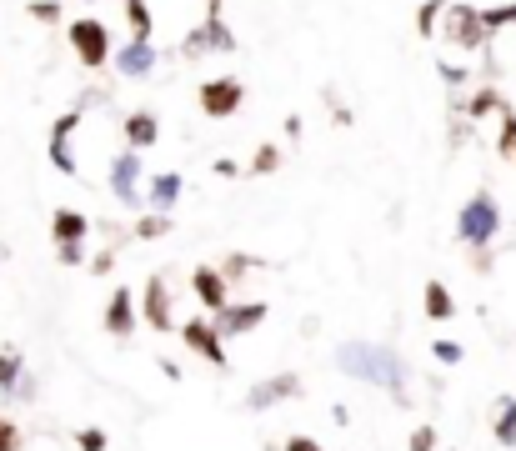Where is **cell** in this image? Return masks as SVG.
I'll list each match as a JSON object with an SVG mask.
<instances>
[{"mask_svg": "<svg viewBox=\"0 0 516 451\" xmlns=\"http://www.w3.org/2000/svg\"><path fill=\"white\" fill-rule=\"evenodd\" d=\"M336 371L381 386L396 406L411 401V391H406V361H401L391 346H376V341H341V346H336Z\"/></svg>", "mask_w": 516, "mask_h": 451, "instance_id": "obj_1", "label": "cell"}, {"mask_svg": "<svg viewBox=\"0 0 516 451\" xmlns=\"http://www.w3.org/2000/svg\"><path fill=\"white\" fill-rule=\"evenodd\" d=\"M436 36H441L451 51H461V56H481V51L491 46V31L481 26V11H476V6H451V0H446V11H441Z\"/></svg>", "mask_w": 516, "mask_h": 451, "instance_id": "obj_2", "label": "cell"}, {"mask_svg": "<svg viewBox=\"0 0 516 451\" xmlns=\"http://www.w3.org/2000/svg\"><path fill=\"white\" fill-rule=\"evenodd\" d=\"M496 231H501V206H496L491 191H476L461 206V216H456V241L461 246H491Z\"/></svg>", "mask_w": 516, "mask_h": 451, "instance_id": "obj_3", "label": "cell"}, {"mask_svg": "<svg viewBox=\"0 0 516 451\" xmlns=\"http://www.w3.org/2000/svg\"><path fill=\"white\" fill-rule=\"evenodd\" d=\"M66 36H71V51H76V61H81L86 71L111 66V26H106V21L81 16V21H71V26H66Z\"/></svg>", "mask_w": 516, "mask_h": 451, "instance_id": "obj_4", "label": "cell"}, {"mask_svg": "<svg viewBox=\"0 0 516 451\" xmlns=\"http://www.w3.org/2000/svg\"><path fill=\"white\" fill-rule=\"evenodd\" d=\"M211 51H236V36H231V26L221 21V0H206V21L181 41V56L186 61H201V56H211Z\"/></svg>", "mask_w": 516, "mask_h": 451, "instance_id": "obj_5", "label": "cell"}, {"mask_svg": "<svg viewBox=\"0 0 516 451\" xmlns=\"http://www.w3.org/2000/svg\"><path fill=\"white\" fill-rule=\"evenodd\" d=\"M196 106H201L211 121H226V116H236V111L246 106V86H241L236 76H211V81H201Z\"/></svg>", "mask_w": 516, "mask_h": 451, "instance_id": "obj_6", "label": "cell"}, {"mask_svg": "<svg viewBox=\"0 0 516 451\" xmlns=\"http://www.w3.org/2000/svg\"><path fill=\"white\" fill-rule=\"evenodd\" d=\"M81 106H71L66 116H56V126H51V166L61 171V176H81V166H76V151H71V136H76V126H81Z\"/></svg>", "mask_w": 516, "mask_h": 451, "instance_id": "obj_7", "label": "cell"}, {"mask_svg": "<svg viewBox=\"0 0 516 451\" xmlns=\"http://www.w3.org/2000/svg\"><path fill=\"white\" fill-rule=\"evenodd\" d=\"M296 396H301V376L276 371V376H266L246 391V411H266V406H281V401H296Z\"/></svg>", "mask_w": 516, "mask_h": 451, "instance_id": "obj_8", "label": "cell"}, {"mask_svg": "<svg viewBox=\"0 0 516 451\" xmlns=\"http://www.w3.org/2000/svg\"><path fill=\"white\" fill-rule=\"evenodd\" d=\"M266 316H271L266 301H241V306H221V311L211 316V326H216L221 341H226V336H246V331H256Z\"/></svg>", "mask_w": 516, "mask_h": 451, "instance_id": "obj_9", "label": "cell"}, {"mask_svg": "<svg viewBox=\"0 0 516 451\" xmlns=\"http://www.w3.org/2000/svg\"><path fill=\"white\" fill-rule=\"evenodd\" d=\"M111 196L121 206H136L141 201V151H121L111 161Z\"/></svg>", "mask_w": 516, "mask_h": 451, "instance_id": "obj_10", "label": "cell"}, {"mask_svg": "<svg viewBox=\"0 0 516 451\" xmlns=\"http://www.w3.org/2000/svg\"><path fill=\"white\" fill-rule=\"evenodd\" d=\"M181 336H186V346H191L206 366H216V371L226 366V341H221V331H216L211 321H186Z\"/></svg>", "mask_w": 516, "mask_h": 451, "instance_id": "obj_11", "label": "cell"}, {"mask_svg": "<svg viewBox=\"0 0 516 451\" xmlns=\"http://www.w3.org/2000/svg\"><path fill=\"white\" fill-rule=\"evenodd\" d=\"M141 321H151V331H171V286L166 276H151L146 291H141Z\"/></svg>", "mask_w": 516, "mask_h": 451, "instance_id": "obj_12", "label": "cell"}, {"mask_svg": "<svg viewBox=\"0 0 516 451\" xmlns=\"http://www.w3.org/2000/svg\"><path fill=\"white\" fill-rule=\"evenodd\" d=\"M191 291H196V301H201L206 311L231 306V281H226L216 266H196V271H191Z\"/></svg>", "mask_w": 516, "mask_h": 451, "instance_id": "obj_13", "label": "cell"}, {"mask_svg": "<svg viewBox=\"0 0 516 451\" xmlns=\"http://www.w3.org/2000/svg\"><path fill=\"white\" fill-rule=\"evenodd\" d=\"M136 321H141V311H136L131 286H116V291H111V301H106V331H111L116 341H126V336L136 331Z\"/></svg>", "mask_w": 516, "mask_h": 451, "instance_id": "obj_14", "label": "cell"}, {"mask_svg": "<svg viewBox=\"0 0 516 451\" xmlns=\"http://www.w3.org/2000/svg\"><path fill=\"white\" fill-rule=\"evenodd\" d=\"M111 61H116L121 76L136 81V76H151V71H156V46H151V41H126L121 51H111Z\"/></svg>", "mask_w": 516, "mask_h": 451, "instance_id": "obj_15", "label": "cell"}, {"mask_svg": "<svg viewBox=\"0 0 516 451\" xmlns=\"http://www.w3.org/2000/svg\"><path fill=\"white\" fill-rule=\"evenodd\" d=\"M506 101H501V91L496 86H476L471 96H451V111L456 116H471V121H481V116H496Z\"/></svg>", "mask_w": 516, "mask_h": 451, "instance_id": "obj_16", "label": "cell"}, {"mask_svg": "<svg viewBox=\"0 0 516 451\" xmlns=\"http://www.w3.org/2000/svg\"><path fill=\"white\" fill-rule=\"evenodd\" d=\"M121 131H126V146H131V151H151V146L161 141V121H156V111H131Z\"/></svg>", "mask_w": 516, "mask_h": 451, "instance_id": "obj_17", "label": "cell"}, {"mask_svg": "<svg viewBox=\"0 0 516 451\" xmlns=\"http://www.w3.org/2000/svg\"><path fill=\"white\" fill-rule=\"evenodd\" d=\"M86 236H91V216H86V211L61 206V211L51 216V241H56V246H71V241H86Z\"/></svg>", "mask_w": 516, "mask_h": 451, "instance_id": "obj_18", "label": "cell"}, {"mask_svg": "<svg viewBox=\"0 0 516 451\" xmlns=\"http://www.w3.org/2000/svg\"><path fill=\"white\" fill-rule=\"evenodd\" d=\"M176 201H181V176H176V171L151 176V211H171Z\"/></svg>", "mask_w": 516, "mask_h": 451, "instance_id": "obj_19", "label": "cell"}, {"mask_svg": "<svg viewBox=\"0 0 516 451\" xmlns=\"http://www.w3.org/2000/svg\"><path fill=\"white\" fill-rule=\"evenodd\" d=\"M421 301H426V316H431V321H451V316H456V301H451L446 281H426Z\"/></svg>", "mask_w": 516, "mask_h": 451, "instance_id": "obj_20", "label": "cell"}, {"mask_svg": "<svg viewBox=\"0 0 516 451\" xmlns=\"http://www.w3.org/2000/svg\"><path fill=\"white\" fill-rule=\"evenodd\" d=\"M491 436H496V446H516V396H501V401H496Z\"/></svg>", "mask_w": 516, "mask_h": 451, "instance_id": "obj_21", "label": "cell"}, {"mask_svg": "<svg viewBox=\"0 0 516 451\" xmlns=\"http://www.w3.org/2000/svg\"><path fill=\"white\" fill-rule=\"evenodd\" d=\"M21 371H26L21 346H0V396H11V386L21 381Z\"/></svg>", "mask_w": 516, "mask_h": 451, "instance_id": "obj_22", "label": "cell"}, {"mask_svg": "<svg viewBox=\"0 0 516 451\" xmlns=\"http://www.w3.org/2000/svg\"><path fill=\"white\" fill-rule=\"evenodd\" d=\"M126 26H131V41H151V31H156V16H151V6H146V0H126Z\"/></svg>", "mask_w": 516, "mask_h": 451, "instance_id": "obj_23", "label": "cell"}, {"mask_svg": "<svg viewBox=\"0 0 516 451\" xmlns=\"http://www.w3.org/2000/svg\"><path fill=\"white\" fill-rule=\"evenodd\" d=\"M166 231H171V216H166V211H146V216L131 226V236H141V241H161Z\"/></svg>", "mask_w": 516, "mask_h": 451, "instance_id": "obj_24", "label": "cell"}, {"mask_svg": "<svg viewBox=\"0 0 516 451\" xmlns=\"http://www.w3.org/2000/svg\"><path fill=\"white\" fill-rule=\"evenodd\" d=\"M441 11H446V0H421V11H416V36H421V41H431V36H436Z\"/></svg>", "mask_w": 516, "mask_h": 451, "instance_id": "obj_25", "label": "cell"}, {"mask_svg": "<svg viewBox=\"0 0 516 451\" xmlns=\"http://www.w3.org/2000/svg\"><path fill=\"white\" fill-rule=\"evenodd\" d=\"M496 116H501V136H496V151H501V156H506V161L516 166V111H511V106H501Z\"/></svg>", "mask_w": 516, "mask_h": 451, "instance_id": "obj_26", "label": "cell"}, {"mask_svg": "<svg viewBox=\"0 0 516 451\" xmlns=\"http://www.w3.org/2000/svg\"><path fill=\"white\" fill-rule=\"evenodd\" d=\"M481 26L496 36V31H506V26H516V0H506V6H491V11H481Z\"/></svg>", "mask_w": 516, "mask_h": 451, "instance_id": "obj_27", "label": "cell"}, {"mask_svg": "<svg viewBox=\"0 0 516 451\" xmlns=\"http://www.w3.org/2000/svg\"><path fill=\"white\" fill-rule=\"evenodd\" d=\"M31 21H41V26H61V21H66L61 0H31Z\"/></svg>", "mask_w": 516, "mask_h": 451, "instance_id": "obj_28", "label": "cell"}, {"mask_svg": "<svg viewBox=\"0 0 516 451\" xmlns=\"http://www.w3.org/2000/svg\"><path fill=\"white\" fill-rule=\"evenodd\" d=\"M436 71H441V81H446L451 91H466V86H471V66H461V61H441Z\"/></svg>", "mask_w": 516, "mask_h": 451, "instance_id": "obj_29", "label": "cell"}, {"mask_svg": "<svg viewBox=\"0 0 516 451\" xmlns=\"http://www.w3.org/2000/svg\"><path fill=\"white\" fill-rule=\"evenodd\" d=\"M276 166H281V146H271V141H266V146L251 156V176H271Z\"/></svg>", "mask_w": 516, "mask_h": 451, "instance_id": "obj_30", "label": "cell"}, {"mask_svg": "<svg viewBox=\"0 0 516 451\" xmlns=\"http://www.w3.org/2000/svg\"><path fill=\"white\" fill-rule=\"evenodd\" d=\"M21 446H26L21 426H16L11 416H0V451H21Z\"/></svg>", "mask_w": 516, "mask_h": 451, "instance_id": "obj_31", "label": "cell"}, {"mask_svg": "<svg viewBox=\"0 0 516 451\" xmlns=\"http://www.w3.org/2000/svg\"><path fill=\"white\" fill-rule=\"evenodd\" d=\"M251 266H261V261H256V256H226L221 276H226V281H241V276H251Z\"/></svg>", "mask_w": 516, "mask_h": 451, "instance_id": "obj_32", "label": "cell"}, {"mask_svg": "<svg viewBox=\"0 0 516 451\" xmlns=\"http://www.w3.org/2000/svg\"><path fill=\"white\" fill-rule=\"evenodd\" d=\"M36 386H41V381H36V371H31V366H26V371H21V381H16V386H11V401H36V396H41V391H36Z\"/></svg>", "mask_w": 516, "mask_h": 451, "instance_id": "obj_33", "label": "cell"}, {"mask_svg": "<svg viewBox=\"0 0 516 451\" xmlns=\"http://www.w3.org/2000/svg\"><path fill=\"white\" fill-rule=\"evenodd\" d=\"M76 446H81V451H106L111 436H106L101 426H86V431H76Z\"/></svg>", "mask_w": 516, "mask_h": 451, "instance_id": "obj_34", "label": "cell"}, {"mask_svg": "<svg viewBox=\"0 0 516 451\" xmlns=\"http://www.w3.org/2000/svg\"><path fill=\"white\" fill-rule=\"evenodd\" d=\"M56 261H61V266H86V241H71V246H56Z\"/></svg>", "mask_w": 516, "mask_h": 451, "instance_id": "obj_35", "label": "cell"}, {"mask_svg": "<svg viewBox=\"0 0 516 451\" xmlns=\"http://www.w3.org/2000/svg\"><path fill=\"white\" fill-rule=\"evenodd\" d=\"M431 356H436L441 366H456V361H461V341H436V346H431Z\"/></svg>", "mask_w": 516, "mask_h": 451, "instance_id": "obj_36", "label": "cell"}, {"mask_svg": "<svg viewBox=\"0 0 516 451\" xmlns=\"http://www.w3.org/2000/svg\"><path fill=\"white\" fill-rule=\"evenodd\" d=\"M326 106H331V121H336V126H351V111H346V101H341L336 91H326Z\"/></svg>", "mask_w": 516, "mask_h": 451, "instance_id": "obj_37", "label": "cell"}, {"mask_svg": "<svg viewBox=\"0 0 516 451\" xmlns=\"http://www.w3.org/2000/svg\"><path fill=\"white\" fill-rule=\"evenodd\" d=\"M116 271V251H96L91 256V276H111Z\"/></svg>", "mask_w": 516, "mask_h": 451, "instance_id": "obj_38", "label": "cell"}, {"mask_svg": "<svg viewBox=\"0 0 516 451\" xmlns=\"http://www.w3.org/2000/svg\"><path fill=\"white\" fill-rule=\"evenodd\" d=\"M411 451H436V431H431V426H416V431H411Z\"/></svg>", "mask_w": 516, "mask_h": 451, "instance_id": "obj_39", "label": "cell"}, {"mask_svg": "<svg viewBox=\"0 0 516 451\" xmlns=\"http://www.w3.org/2000/svg\"><path fill=\"white\" fill-rule=\"evenodd\" d=\"M281 451H326V446H321V441H311V436H291Z\"/></svg>", "mask_w": 516, "mask_h": 451, "instance_id": "obj_40", "label": "cell"}, {"mask_svg": "<svg viewBox=\"0 0 516 451\" xmlns=\"http://www.w3.org/2000/svg\"><path fill=\"white\" fill-rule=\"evenodd\" d=\"M211 171H216V176H231V181L241 176V166H236L231 156H221V161H211Z\"/></svg>", "mask_w": 516, "mask_h": 451, "instance_id": "obj_41", "label": "cell"}]
</instances>
